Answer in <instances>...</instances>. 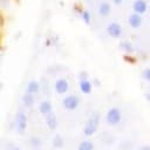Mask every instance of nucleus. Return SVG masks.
I'll return each instance as SVG.
<instances>
[{"instance_id":"obj_1","label":"nucleus","mask_w":150,"mask_h":150,"mask_svg":"<svg viewBox=\"0 0 150 150\" xmlns=\"http://www.w3.org/2000/svg\"><path fill=\"white\" fill-rule=\"evenodd\" d=\"M100 120H101L100 112H94V114L90 115V117L88 118V121H87V123H86V125L83 128L84 136L90 137L97 131V128H98V124H100Z\"/></svg>"},{"instance_id":"obj_2","label":"nucleus","mask_w":150,"mask_h":150,"mask_svg":"<svg viewBox=\"0 0 150 150\" xmlns=\"http://www.w3.org/2000/svg\"><path fill=\"white\" fill-rule=\"evenodd\" d=\"M14 127H15V130L18 131V134L20 135H23L27 127H28V117L26 115L25 111L22 110H19L16 114H15V117H14Z\"/></svg>"},{"instance_id":"obj_3","label":"nucleus","mask_w":150,"mask_h":150,"mask_svg":"<svg viewBox=\"0 0 150 150\" xmlns=\"http://www.w3.org/2000/svg\"><path fill=\"white\" fill-rule=\"evenodd\" d=\"M122 121V111L120 108L117 107H111L108 109L107 114H105V122L109 124V125H117L120 124Z\"/></svg>"},{"instance_id":"obj_4","label":"nucleus","mask_w":150,"mask_h":150,"mask_svg":"<svg viewBox=\"0 0 150 150\" xmlns=\"http://www.w3.org/2000/svg\"><path fill=\"white\" fill-rule=\"evenodd\" d=\"M80 105V97L77 95H67L63 97L62 100V107L66 109V110H69V111H73L75 109H77Z\"/></svg>"},{"instance_id":"obj_5","label":"nucleus","mask_w":150,"mask_h":150,"mask_svg":"<svg viewBox=\"0 0 150 150\" xmlns=\"http://www.w3.org/2000/svg\"><path fill=\"white\" fill-rule=\"evenodd\" d=\"M54 90L56 91V94H60V95H64L68 93L69 90V82L68 80L66 79H57L55 82H54Z\"/></svg>"},{"instance_id":"obj_6","label":"nucleus","mask_w":150,"mask_h":150,"mask_svg":"<svg viewBox=\"0 0 150 150\" xmlns=\"http://www.w3.org/2000/svg\"><path fill=\"white\" fill-rule=\"evenodd\" d=\"M107 34L110 36V38H114V39H117L122 35V27L120 23L117 22H110L108 26H107Z\"/></svg>"},{"instance_id":"obj_7","label":"nucleus","mask_w":150,"mask_h":150,"mask_svg":"<svg viewBox=\"0 0 150 150\" xmlns=\"http://www.w3.org/2000/svg\"><path fill=\"white\" fill-rule=\"evenodd\" d=\"M128 23H129V26H130L131 28L137 29V28H139V27L143 25V18H142V15H139V14L132 13V14H130L129 18H128Z\"/></svg>"},{"instance_id":"obj_8","label":"nucleus","mask_w":150,"mask_h":150,"mask_svg":"<svg viewBox=\"0 0 150 150\" xmlns=\"http://www.w3.org/2000/svg\"><path fill=\"white\" fill-rule=\"evenodd\" d=\"M132 11L136 14L143 15L148 11V4H146V1L145 0H136L132 4Z\"/></svg>"},{"instance_id":"obj_9","label":"nucleus","mask_w":150,"mask_h":150,"mask_svg":"<svg viewBox=\"0 0 150 150\" xmlns=\"http://www.w3.org/2000/svg\"><path fill=\"white\" fill-rule=\"evenodd\" d=\"M39 112L42 116H47L48 114L53 112V104H52V102L48 101V100L41 101L40 104H39Z\"/></svg>"},{"instance_id":"obj_10","label":"nucleus","mask_w":150,"mask_h":150,"mask_svg":"<svg viewBox=\"0 0 150 150\" xmlns=\"http://www.w3.org/2000/svg\"><path fill=\"white\" fill-rule=\"evenodd\" d=\"M97 12H98L100 16H102V18L108 16L111 13V6H110V4H108L107 1L100 2L98 7H97Z\"/></svg>"},{"instance_id":"obj_11","label":"nucleus","mask_w":150,"mask_h":150,"mask_svg":"<svg viewBox=\"0 0 150 150\" xmlns=\"http://www.w3.org/2000/svg\"><path fill=\"white\" fill-rule=\"evenodd\" d=\"M40 91V83L36 80H30L28 81L27 86H26V93L32 94V95H36Z\"/></svg>"},{"instance_id":"obj_12","label":"nucleus","mask_w":150,"mask_h":150,"mask_svg":"<svg viewBox=\"0 0 150 150\" xmlns=\"http://www.w3.org/2000/svg\"><path fill=\"white\" fill-rule=\"evenodd\" d=\"M79 87H80V90H81L82 94H90L91 90H93V84H91V82L88 79L80 80Z\"/></svg>"},{"instance_id":"obj_13","label":"nucleus","mask_w":150,"mask_h":150,"mask_svg":"<svg viewBox=\"0 0 150 150\" xmlns=\"http://www.w3.org/2000/svg\"><path fill=\"white\" fill-rule=\"evenodd\" d=\"M45 120H46L47 127L50 130H55L57 128V117H56V115L54 112H50L47 116H45Z\"/></svg>"},{"instance_id":"obj_14","label":"nucleus","mask_w":150,"mask_h":150,"mask_svg":"<svg viewBox=\"0 0 150 150\" xmlns=\"http://www.w3.org/2000/svg\"><path fill=\"white\" fill-rule=\"evenodd\" d=\"M21 102L23 104V107L26 108H32L35 103V95H32V94H23L22 97H21Z\"/></svg>"},{"instance_id":"obj_15","label":"nucleus","mask_w":150,"mask_h":150,"mask_svg":"<svg viewBox=\"0 0 150 150\" xmlns=\"http://www.w3.org/2000/svg\"><path fill=\"white\" fill-rule=\"evenodd\" d=\"M52 143H53V146H54V148L60 149V148H62V146H63L64 141H63V137H62V136L56 135V136H54V138H53Z\"/></svg>"},{"instance_id":"obj_16","label":"nucleus","mask_w":150,"mask_h":150,"mask_svg":"<svg viewBox=\"0 0 150 150\" xmlns=\"http://www.w3.org/2000/svg\"><path fill=\"white\" fill-rule=\"evenodd\" d=\"M120 47H121V49H122L123 52H125V53H132V52H134V46H132V43L129 42V41H123V42H121V43H120Z\"/></svg>"},{"instance_id":"obj_17","label":"nucleus","mask_w":150,"mask_h":150,"mask_svg":"<svg viewBox=\"0 0 150 150\" xmlns=\"http://www.w3.org/2000/svg\"><path fill=\"white\" fill-rule=\"evenodd\" d=\"M77 150H94V144L90 141H83L79 144Z\"/></svg>"},{"instance_id":"obj_18","label":"nucleus","mask_w":150,"mask_h":150,"mask_svg":"<svg viewBox=\"0 0 150 150\" xmlns=\"http://www.w3.org/2000/svg\"><path fill=\"white\" fill-rule=\"evenodd\" d=\"M29 144L33 146V149H38L41 144H42V141L40 137H36V136H33L29 138Z\"/></svg>"},{"instance_id":"obj_19","label":"nucleus","mask_w":150,"mask_h":150,"mask_svg":"<svg viewBox=\"0 0 150 150\" xmlns=\"http://www.w3.org/2000/svg\"><path fill=\"white\" fill-rule=\"evenodd\" d=\"M81 19H82V21H83L84 23L89 25V23H90V21H91L90 13H89L88 11H86V9H82V12H81Z\"/></svg>"},{"instance_id":"obj_20","label":"nucleus","mask_w":150,"mask_h":150,"mask_svg":"<svg viewBox=\"0 0 150 150\" xmlns=\"http://www.w3.org/2000/svg\"><path fill=\"white\" fill-rule=\"evenodd\" d=\"M142 77H143L145 81L150 82V68H146V69L143 70V73H142Z\"/></svg>"},{"instance_id":"obj_21","label":"nucleus","mask_w":150,"mask_h":150,"mask_svg":"<svg viewBox=\"0 0 150 150\" xmlns=\"http://www.w3.org/2000/svg\"><path fill=\"white\" fill-rule=\"evenodd\" d=\"M138 150H150V145H148V144H145V145H142Z\"/></svg>"},{"instance_id":"obj_22","label":"nucleus","mask_w":150,"mask_h":150,"mask_svg":"<svg viewBox=\"0 0 150 150\" xmlns=\"http://www.w3.org/2000/svg\"><path fill=\"white\" fill-rule=\"evenodd\" d=\"M112 2H114L115 5H117V6H118V5H121V4L123 2V0H112Z\"/></svg>"},{"instance_id":"obj_23","label":"nucleus","mask_w":150,"mask_h":150,"mask_svg":"<svg viewBox=\"0 0 150 150\" xmlns=\"http://www.w3.org/2000/svg\"><path fill=\"white\" fill-rule=\"evenodd\" d=\"M12 150H21V149H20V148H18V146H14Z\"/></svg>"},{"instance_id":"obj_24","label":"nucleus","mask_w":150,"mask_h":150,"mask_svg":"<svg viewBox=\"0 0 150 150\" xmlns=\"http://www.w3.org/2000/svg\"><path fill=\"white\" fill-rule=\"evenodd\" d=\"M1 89H2V83L0 82V90H1Z\"/></svg>"},{"instance_id":"obj_25","label":"nucleus","mask_w":150,"mask_h":150,"mask_svg":"<svg viewBox=\"0 0 150 150\" xmlns=\"http://www.w3.org/2000/svg\"><path fill=\"white\" fill-rule=\"evenodd\" d=\"M32 150H39V149H32Z\"/></svg>"}]
</instances>
